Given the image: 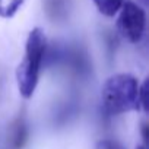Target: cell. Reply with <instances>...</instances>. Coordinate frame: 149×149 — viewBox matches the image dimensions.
Listing matches in <instances>:
<instances>
[{"label":"cell","mask_w":149,"mask_h":149,"mask_svg":"<svg viewBox=\"0 0 149 149\" xmlns=\"http://www.w3.org/2000/svg\"><path fill=\"white\" fill-rule=\"evenodd\" d=\"M45 51H47V41L44 31L37 26L31 29V32L28 34L25 44V57L16 69L18 89L25 100L31 98L37 89Z\"/></svg>","instance_id":"cell-1"},{"label":"cell","mask_w":149,"mask_h":149,"mask_svg":"<svg viewBox=\"0 0 149 149\" xmlns=\"http://www.w3.org/2000/svg\"><path fill=\"white\" fill-rule=\"evenodd\" d=\"M139 82L129 73H117L110 76L101 88L102 108L110 116L123 114L139 108Z\"/></svg>","instance_id":"cell-2"},{"label":"cell","mask_w":149,"mask_h":149,"mask_svg":"<svg viewBox=\"0 0 149 149\" xmlns=\"http://www.w3.org/2000/svg\"><path fill=\"white\" fill-rule=\"evenodd\" d=\"M50 64L64 67L79 78H85L91 72V63L85 50L76 44H54L48 53Z\"/></svg>","instance_id":"cell-3"},{"label":"cell","mask_w":149,"mask_h":149,"mask_svg":"<svg viewBox=\"0 0 149 149\" xmlns=\"http://www.w3.org/2000/svg\"><path fill=\"white\" fill-rule=\"evenodd\" d=\"M118 32L129 42H139L146 28V12L143 8L133 2H124L117 19Z\"/></svg>","instance_id":"cell-4"},{"label":"cell","mask_w":149,"mask_h":149,"mask_svg":"<svg viewBox=\"0 0 149 149\" xmlns=\"http://www.w3.org/2000/svg\"><path fill=\"white\" fill-rule=\"evenodd\" d=\"M28 126L24 117H19L10 129V137H9V148L10 149H22L28 140Z\"/></svg>","instance_id":"cell-5"},{"label":"cell","mask_w":149,"mask_h":149,"mask_svg":"<svg viewBox=\"0 0 149 149\" xmlns=\"http://www.w3.org/2000/svg\"><path fill=\"white\" fill-rule=\"evenodd\" d=\"M44 6L48 18L53 21H63L67 15V9L63 0H45Z\"/></svg>","instance_id":"cell-6"},{"label":"cell","mask_w":149,"mask_h":149,"mask_svg":"<svg viewBox=\"0 0 149 149\" xmlns=\"http://www.w3.org/2000/svg\"><path fill=\"white\" fill-rule=\"evenodd\" d=\"M92 2L97 6V9L100 10V13L111 18L121 9L124 0H92Z\"/></svg>","instance_id":"cell-7"},{"label":"cell","mask_w":149,"mask_h":149,"mask_svg":"<svg viewBox=\"0 0 149 149\" xmlns=\"http://www.w3.org/2000/svg\"><path fill=\"white\" fill-rule=\"evenodd\" d=\"M25 0H0V18L9 19L16 15Z\"/></svg>","instance_id":"cell-8"},{"label":"cell","mask_w":149,"mask_h":149,"mask_svg":"<svg viewBox=\"0 0 149 149\" xmlns=\"http://www.w3.org/2000/svg\"><path fill=\"white\" fill-rule=\"evenodd\" d=\"M137 98H139V108L143 111H148V81L139 85Z\"/></svg>","instance_id":"cell-9"},{"label":"cell","mask_w":149,"mask_h":149,"mask_svg":"<svg viewBox=\"0 0 149 149\" xmlns=\"http://www.w3.org/2000/svg\"><path fill=\"white\" fill-rule=\"evenodd\" d=\"M98 149H124V148H123L120 143L114 142V140L105 139V140H101V142L98 143Z\"/></svg>","instance_id":"cell-10"},{"label":"cell","mask_w":149,"mask_h":149,"mask_svg":"<svg viewBox=\"0 0 149 149\" xmlns=\"http://www.w3.org/2000/svg\"><path fill=\"white\" fill-rule=\"evenodd\" d=\"M142 136H143V140H145V143H146V142H148V124H146V123L142 124Z\"/></svg>","instance_id":"cell-11"},{"label":"cell","mask_w":149,"mask_h":149,"mask_svg":"<svg viewBox=\"0 0 149 149\" xmlns=\"http://www.w3.org/2000/svg\"><path fill=\"white\" fill-rule=\"evenodd\" d=\"M136 149H146V146H145V145H140V146H137Z\"/></svg>","instance_id":"cell-12"},{"label":"cell","mask_w":149,"mask_h":149,"mask_svg":"<svg viewBox=\"0 0 149 149\" xmlns=\"http://www.w3.org/2000/svg\"><path fill=\"white\" fill-rule=\"evenodd\" d=\"M140 2H142V3H145V5H146V3H148V2H149V0H140Z\"/></svg>","instance_id":"cell-13"}]
</instances>
